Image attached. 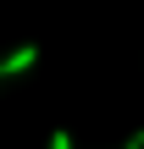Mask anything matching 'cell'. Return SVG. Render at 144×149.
I'll list each match as a JSON object with an SVG mask.
<instances>
[{
    "label": "cell",
    "instance_id": "obj_1",
    "mask_svg": "<svg viewBox=\"0 0 144 149\" xmlns=\"http://www.w3.org/2000/svg\"><path fill=\"white\" fill-rule=\"evenodd\" d=\"M39 66V44H17L6 61H0V77H22V72H33Z\"/></svg>",
    "mask_w": 144,
    "mask_h": 149
},
{
    "label": "cell",
    "instance_id": "obj_2",
    "mask_svg": "<svg viewBox=\"0 0 144 149\" xmlns=\"http://www.w3.org/2000/svg\"><path fill=\"white\" fill-rule=\"evenodd\" d=\"M50 149H72V133H67V127H55V133H50Z\"/></svg>",
    "mask_w": 144,
    "mask_h": 149
},
{
    "label": "cell",
    "instance_id": "obj_3",
    "mask_svg": "<svg viewBox=\"0 0 144 149\" xmlns=\"http://www.w3.org/2000/svg\"><path fill=\"white\" fill-rule=\"evenodd\" d=\"M128 144H139V149H144V127H139V133H133V138H128Z\"/></svg>",
    "mask_w": 144,
    "mask_h": 149
}]
</instances>
